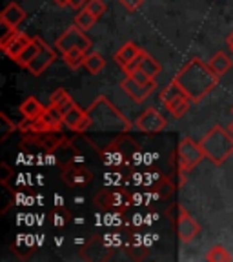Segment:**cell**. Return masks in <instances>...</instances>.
I'll use <instances>...</instances> for the list:
<instances>
[{
  "label": "cell",
  "instance_id": "1",
  "mask_svg": "<svg viewBox=\"0 0 233 262\" xmlns=\"http://www.w3.org/2000/svg\"><path fill=\"white\" fill-rule=\"evenodd\" d=\"M219 78L221 77L213 73L209 64L195 57L173 77V80L184 90V93L192 98V102H199L217 86Z\"/></svg>",
  "mask_w": 233,
  "mask_h": 262
},
{
  "label": "cell",
  "instance_id": "2",
  "mask_svg": "<svg viewBox=\"0 0 233 262\" xmlns=\"http://www.w3.org/2000/svg\"><path fill=\"white\" fill-rule=\"evenodd\" d=\"M88 115L91 119V126L86 135L95 133V135H113L119 137L122 133H128L131 129V122L120 113L108 97H98L90 107Z\"/></svg>",
  "mask_w": 233,
  "mask_h": 262
},
{
  "label": "cell",
  "instance_id": "3",
  "mask_svg": "<svg viewBox=\"0 0 233 262\" xmlns=\"http://www.w3.org/2000/svg\"><path fill=\"white\" fill-rule=\"evenodd\" d=\"M102 164L108 168L120 169L131 166V164H139L140 160V149L139 144L131 139L128 133L111 139L102 149H98Z\"/></svg>",
  "mask_w": 233,
  "mask_h": 262
},
{
  "label": "cell",
  "instance_id": "4",
  "mask_svg": "<svg viewBox=\"0 0 233 262\" xmlns=\"http://www.w3.org/2000/svg\"><path fill=\"white\" fill-rule=\"evenodd\" d=\"M202 151L206 159L211 160L215 166L224 164L233 155V135L228 127L213 126L201 140Z\"/></svg>",
  "mask_w": 233,
  "mask_h": 262
},
{
  "label": "cell",
  "instance_id": "5",
  "mask_svg": "<svg viewBox=\"0 0 233 262\" xmlns=\"http://www.w3.org/2000/svg\"><path fill=\"white\" fill-rule=\"evenodd\" d=\"M175 159H177V177H179V186H180L186 182L188 173L193 171L206 159V155L202 151L201 142H195L189 137H184L179 142V146H177Z\"/></svg>",
  "mask_w": 233,
  "mask_h": 262
},
{
  "label": "cell",
  "instance_id": "6",
  "mask_svg": "<svg viewBox=\"0 0 233 262\" xmlns=\"http://www.w3.org/2000/svg\"><path fill=\"white\" fill-rule=\"evenodd\" d=\"M95 206H98L102 211L120 215L133 206L131 191H128L126 188H120V186H110L106 189H100L95 196Z\"/></svg>",
  "mask_w": 233,
  "mask_h": 262
},
{
  "label": "cell",
  "instance_id": "7",
  "mask_svg": "<svg viewBox=\"0 0 233 262\" xmlns=\"http://www.w3.org/2000/svg\"><path fill=\"white\" fill-rule=\"evenodd\" d=\"M55 46L58 48L60 53H68V51H71V49H75V48L84 49L88 53V49L91 48V40L78 26H70V28L66 29L60 37L57 38V44Z\"/></svg>",
  "mask_w": 233,
  "mask_h": 262
},
{
  "label": "cell",
  "instance_id": "8",
  "mask_svg": "<svg viewBox=\"0 0 233 262\" xmlns=\"http://www.w3.org/2000/svg\"><path fill=\"white\" fill-rule=\"evenodd\" d=\"M166 126H168V119L155 107H147L144 113H140V117L135 122L137 129L146 133V135H157V133L166 129Z\"/></svg>",
  "mask_w": 233,
  "mask_h": 262
},
{
  "label": "cell",
  "instance_id": "9",
  "mask_svg": "<svg viewBox=\"0 0 233 262\" xmlns=\"http://www.w3.org/2000/svg\"><path fill=\"white\" fill-rule=\"evenodd\" d=\"M37 40H38V53L35 55V58H33L28 64V68H26L33 77H40L49 66L53 64L55 58H57V53H55V49L51 48V46L46 44L40 37H37Z\"/></svg>",
  "mask_w": 233,
  "mask_h": 262
},
{
  "label": "cell",
  "instance_id": "10",
  "mask_svg": "<svg viewBox=\"0 0 233 262\" xmlns=\"http://www.w3.org/2000/svg\"><path fill=\"white\" fill-rule=\"evenodd\" d=\"M64 126V117L57 107L49 106L44 110V113L40 117L35 119L33 129L29 133H48V131H62Z\"/></svg>",
  "mask_w": 233,
  "mask_h": 262
},
{
  "label": "cell",
  "instance_id": "11",
  "mask_svg": "<svg viewBox=\"0 0 233 262\" xmlns=\"http://www.w3.org/2000/svg\"><path fill=\"white\" fill-rule=\"evenodd\" d=\"M62 180L71 188H80V186L90 184L93 180V173L88 168H84L80 162H68L62 168Z\"/></svg>",
  "mask_w": 233,
  "mask_h": 262
},
{
  "label": "cell",
  "instance_id": "12",
  "mask_svg": "<svg viewBox=\"0 0 233 262\" xmlns=\"http://www.w3.org/2000/svg\"><path fill=\"white\" fill-rule=\"evenodd\" d=\"M173 226H175L180 242H192L197 235L201 233V226H199V222H197L195 219L182 208V206H180L179 215H177V221L173 222Z\"/></svg>",
  "mask_w": 233,
  "mask_h": 262
},
{
  "label": "cell",
  "instance_id": "13",
  "mask_svg": "<svg viewBox=\"0 0 233 262\" xmlns=\"http://www.w3.org/2000/svg\"><path fill=\"white\" fill-rule=\"evenodd\" d=\"M120 90H124V93H126L133 102L140 104L157 90V82L152 80L150 84H139V82H135L133 78L126 75V78L120 82Z\"/></svg>",
  "mask_w": 233,
  "mask_h": 262
},
{
  "label": "cell",
  "instance_id": "14",
  "mask_svg": "<svg viewBox=\"0 0 233 262\" xmlns=\"http://www.w3.org/2000/svg\"><path fill=\"white\" fill-rule=\"evenodd\" d=\"M24 20H26V11L16 2H9L2 9V13H0V22H2L4 28H18Z\"/></svg>",
  "mask_w": 233,
  "mask_h": 262
},
{
  "label": "cell",
  "instance_id": "15",
  "mask_svg": "<svg viewBox=\"0 0 233 262\" xmlns=\"http://www.w3.org/2000/svg\"><path fill=\"white\" fill-rule=\"evenodd\" d=\"M144 49H140L139 46L137 44H133V42H126V44L122 46V48L119 49V51H117V53H115V62H117V64L120 66V68H126L128 64H130L131 60H133V58H137L139 57L140 53H142Z\"/></svg>",
  "mask_w": 233,
  "mask_h": 262
},
{
  "label": "cell",
  "instance_id": "16",
  "mask_svg": "<svg viewBox=\"0 0 233 262\" xmlns=\"http://www.w3.org/2000/svg\"><path fill=\"white\" fill-rule=\"evenodd\" d=\"M189 106H192V98H189L188 95H180V97L170 100V102L166 104L164 107L170 111V115H172V117L180 119V117H184V115H186V111L189 110Z\"/></svg>",
  "mask_w": 233,
  "mask_h": 262
},
{
  "label": "cell",
  "instance_id": "17",
  "mask_svg": "<svg viewBox=\"0 0 233 262\" xmlns=\"http://www.w3.org/2000/svg\"><path fill=\"white\" fill-rule=\"evenodd\" d=\"M31 40H33V38H29L26 33L20 31V33H18V37H16L15 40H13L11 44L4 49V53L8 55L11 60H16V58H18V55H20L22 51H24V49L31 44Z\"/></svg>",
  "mask_w": 233,
  "mask_h": 262
},
{
  "label": "cell",
  "instance_id": "18",
  "mask_svg": "<svg viewBox=\"0 0 233 262\" xmlns=\"http://www.w3.org/2000/svg\"><path fill=\"white\" fill-rule=\"evenodd\" d=\"M208 64H209V68L213 70V73L219 75V77H222L226 71H229L233 60L229 58V55L224 53V51H219V53H215L211 58H209Z\"/></svg>",
  "mask_w": 233,
  "mask_h": 262
},
{
  "label": "cell",
  "instance_id": "19",
  "mask_svg": "<svg viewBox=\"0 0 233 262\" xmlns=\"http://www.w3.org/2000/svg\"><path fill=\"white\" fill-rule=\"evenodd\" d=\"M44 110L46 107L42 106V104L38 102V98H35V97H28L20 106L22 117H29V119H37V117H40V115L44 113Z\"/></svg>",
  "mask_w": 233,
  "mask_h": 262
},
{
  "label": "cell",
  "instance_id": "20",
  "mask_svg": "<svg viewBox=\"0 0 233 262\" xmlns=\"http://www.w3.org/2000/svg\"><path fill=\"white\" fill-rule=\"evenodd\" d=\"M62 117H64V126L70 127L71 131H75V129H77L78 124H80V120L84 119V117H86V111L82 110V107L78 106V104H75V106L71 107V110L68 111V113L62 115Z\"/></svg>",
  "mask_w": 233,
  "mask_h": 262
},
{
  "label": "cell",
  "instance_id": "21",
  "mask_svg": "<svg viewBox=\"0 0 233 262\" xmlns=\"http://www.w3.org/2000/svg\"><path fill=\"white\" fill-rule=\"evenodd\" d=\"M62 58H64L66 66L71 68V70H78L80 66H84V60H86V51L84 49H71L68 53H62Z\"/></svg>",
  "mask_w": 233,
  "mask_h": 262
},
{
  "label": "cell",
  "instance_id": "22",
  "mask_svg": "<svg viewBox=\"0 0 233 262\" xmlns=\"http://www.w3.org/2000/svg\"><path fill=\"white\" fill-rule=\"evenodd\" d=\"M84 68L88 70V73L98 75L104 68H106V60H104V57L100 53H90V55H86Z\"/></svg>",
  "mask_w": 233,
  "mask_h": 262
},
{
  "label": "cell",
  "instance_id": "23",
  "mask_svg": "<svg viewBox=\"0 0 233 262\" xmlns=\"http://www.w3.org/2000/svg\"><path fill=\"white\" fill-rule=\"evenodd\" d=\"M38 53V40H37V37H33V40H31V44L28 46V48L22 51L20 55H18V58H16V64L20 66V68H28V64L29 62L35 58V55Z\"/></svg>",
  "mask_w": 233,
  "mask_h": 262
},
{
  "label": "cell",
  "instance_id": "24",
  "mask_svg": "<svg viewBox=\"0 0 233 262\" xmlns=\"http://www.w3.org/2000/svg\"><path fill=\"white\" fill-rule=\"evenodd\" d=\"M95 22H97V16L91 15L86 8H82L80 11L77 13V16H75V26H78L82 31H90L95 26Z\"/></svg>",
  "mask_w": 233,
  "mask_h": 262
},
{
  "label": "cell",
  "instance_id": "25",
  "mask_svg": "<svg viewBox=\"0 0 233 262\" xmlns=\"http://www.w3.org/2000/svg\"><path fill=\"white\" fill-rule=\"evenodd\" d=\"M180 95H186L184 90H182V88H180L175 80H172L168 84V86H166L162 91H160V102H162L164 106H166V104H168L170 100H173V98L180 97Z\"/></svg>",
  "mask_w": 233,
  "mask_h": 262
},
{
  "label": "cell",
  "instance_id": "26",
  "mask_svg": "<svg viewBox=\"0 0 233 262\" xmlns=\"http://www.w3.org/2000/svg\"><path fill=\"white\" fill-rule=\"evenodd\" d=\"M231 258V253L226 250L224 246H213L211 250L206 253V260L208 262H229Z\"/></svg>",
  "mask_w": 233,
  "mask_h": 262
},
{
  "label": "cell",
  "instance_id": "27",
  "mask_svg": "<svg viewBox=\"0 0 233 262\" xmlns=\"http://www.w3.org/2000/svg\"><path fill=\"white\" fill-rule=\"evenodd\" d=\"M140 70L146 71V73L150 75L152 78H155L157 75L160 73V64L152 57V55L146 53V55H144V58H142V62H140Z\"/></svg>",
  "mask_w": 233,
  "mask_h": 262
},
{
  "label": "cell",
  "instance_id": "28",
  "mask_svg": "<svg viewBox=\"0 0 233 262\" xmlns=\"http://www.w3.org/2000/svg\"><path fill=\"white\" fill-rule=\"evenodd\" d=\"M51 221H53V226H57V228H64L71 221V217L64 206H57L53 209V213H51Z\"/></svg>",
  "mask_w": 233,
  "mask_h": 262
},
{
  "label": "cell",
  "instance_id": "29",
  "mask_svg": "<svg viewBox=\"0 0 233 262\" xmlns=\"http://www.w3.org/2000/svg\"><path fill=\"white\" fill-rule=\"evenodd\" d=\"M84 8L88 9V11L91 13V15H95L98 18V16H102L104 13H106V4H104L102 0H88V4L84 6Z\"/></svg>",
  "mask_w": 233,
  "mask_h": 262
},
{
  "label": "cell",
  "instance_id": "30",
  "mask_svg": "<svg viewBox=\"0 0 233 262\" xmlns=\"http://www.w3.org/2000/svg\"><path fill=\"white\" fill-rule=\"evenodd\" d=\"M18 33L20 31H18L16 28H8V31H6L4 35H2V38H0V49L4 51V49L8 48V46L11 44L16 37H18Z\"/></svg>",
  "mask_w": 233,
  "mask_h": 262
},
{
  "label": "cell",
  "instance_id": "31",
  "mask_svg": "<svg viewBox=\"0 0 233 262\" xmlns=\"http://www.w3.org/2000/svg\"><path fill=\"white\" fill-rule=\"evenodd\" d=\"M0 122H2V126H4L2 127V140H4V139H8L11 133H15V122H11L4 113L0 115Z\"/></svg>",
  "mask_w": 233,
  "mask_h": 262
},
{
  "label": "cell",
  "instance_id": "32",
  "mask_svg": "<svg viewBox=\"0 0 233 262\" xmlns=\"http://www.w3.org/2000/svg\"><path fill=\"white\" fill-rule=\"evenodd\" d=\"M128 77H131L135 82H139V84H150V82H152V80H155V78H152V77H150V75L146 73V71L140 70V68H139V70L133 71V73H130V75H128Z\"/></svg>",
  "mask_w": 233,
  "mask_h": 262
},
{
  "label": "cell",
  "instance_id": "33",
  "mask_svg": "<svg viewBox=\"0 0 233 262\" xmlns=\"http://www.w3.org/2000/svg\"><path fill=\"white\" fill-rule=\"evenodd\" d=\"M75 104H77V102H75L73 98H71V95H68V97H66V98H62L60 102H58L57 106H53V107H57V110L60 111L62 115H64V113H68V111H70L71 107L75 106Z\"/></svg>",
  "mask_w": 233,
  "mask_h": 262
},
{
  "label": "cell",
  "instance_id": "34",
  "mask_svg": "<svg viewBox=\"0 0 233 262\" xmlns=\"http://www.w3.org/2000/svg\"><path fill=\"white\" fill-rule=\"evenodd\" d=\"M68 95H70V93H68L64 88H58V90H55L53 93H51V97H49V106H57L62 98H66Z\"/></svg>",
  "mask_w": 233,
  "mask_h": 262
},
{
  "label": "cell",
  "instance_id": "35",
  "mask_svg": "<svg viewBox=\"0 0 233 262\" xmlns=\"http://www.w3.org/2000/svg\"><path fill=\"white\" fill-rule=\"evenodd\" d=\"M0 171H2L0 173V182H2V186H8V180L13 177V169L6 162H2L0 164Z\"/></svg>",
  "mask_w": 233,
  "mask_h": 262
},
{
  "label": "cell",
  "instance_id": "36",
  "mask_svg": "<svg viewBox=\"0 0 233 262\" xmlns=\"http://www.w3.org/2000/svg\"><path fill=\"white\" fill-rule=\"evenodd\" d=\"M144 55H146V51H142V53H140L139 57L133 58V60H131L130 64H128L126 68H124V73L130 75V73H133L135 70H139V68H140V62H142V58H144Z\"/></svg>",
  "mask_w": 233,
  "mask_h": 262
},
{
  "label": "cell",
  "instance_id": "37",
  "mask_svg": "<svg viewBox=\"0 0 233 262\" xmlns=\"http://www.w3.org/2000/svg\"><path fill=\"white\" fill-rule=\"evenodd\" d=\"M119 2L128 9V11H137L146 0H119Z\"/></svg>",
  "mask_w": 233,
  "mask_h": 262
},
{
  "label": "cell",
  "instance_id": "38",
  "mask_svg": "<svg viewBox=\"0 0 233 262\" xmlns=\"http://www.w3.org/2000/svg\"><path fill=\"white\" fill-rule=\"evenodd\" d=\"M33 124H35V119H29V117H24V120H22V122L18 124V129H20L22 133H29V131L33 129Z\"/></svg>",
  "mask_w": 233,
  "mask_h": 262
},
{
  "label": "cell",
  "instance_id": "39",
  "mask_svg": "<svg viewBox=\"0 0 233 262\" xmlns=\"http://www.w3.org/2000/svg\"><path fill=\"white\" fill-rule=\"evenodd\" d=\"M88 4V0H71V8L73 9H80Z\"/></svg>",
  "mask_w": 233,
  "mask_h": 262
},
{
  "label": "cell",
  "instance_id": "40",
  "mask_svg": "<svg viewBox=\"0 0 233 262\" xmlns=\"http://www.w3.org/2000/svg\"><path fill=\"white\" fill-rule=\"evenodd\" d=\"M58 8H71V0H53Z\"/></svg>",
  "mask_w": 233,
  "mask_h": 262
},
{
  "label": "cell",
  "instance_id": "41",
  "mask_svg": "<svg viewBox=\"0 0 233 262\" xmlns=\"http://www.w3.org/2000/svg\"><path fill=\"white\" fill-rule=\"evenodd\" d=\"M226 44H228V48L231 49V53H233V31H229V35L226 37Z\"/></svg>",
  "mask_w": 233,
  "mask_h": 262
},
{
  "label": "cell",
  "instance_id": "42",
  "mask_svg": "<svg viewBox=\"0 0 233 262\" xmlns=\"http://www.w3.org/2000/svg\"><path fill=\"white\" fill-rule=\"evenodd\" d=\"M228 129H229V133H231V135H233V120H231V122H229V126H228Z\"/></svg>",
  "mask_w": 233,
  "mask_h": 262
},
{
  "label": "cell",
  "instance_id": "43",
  "mask_svg": "<svg viewBox=\"0 0 233 262\" xmlns=\"http://www.w3.org/2000/svg\"><path fill=\"white\" fill-rule=\"evenodd\" d=\"M231 113H233V107H231Z\"/></svg>",
  "mask_w": 233,
  "mask_h": 262
}]
</instances>
